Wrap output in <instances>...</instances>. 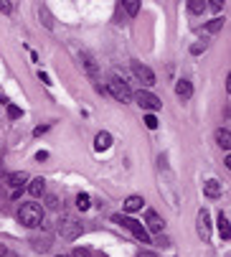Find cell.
Returning a JSON list of instances; mask_svg holds the SVG:
<instances>
[{"instance_id": "obj_22", "label": "cell", "mask_w": 231, "mask_h": 257, "mask_svg": "<svg viewBox=\"0 0 231 257\" xmlns=\"http://www.w3.org/2000/svg\"><path fill=\"white\" fill-rule=\"evenodd\" d=\"M71 257H94V252H92V249H87V247H76Z\"/></svg>"}, {"instance_id": "obj_23", "label": "cell", "mask_w": 231, "mask_h": 257, "mask_svg": "<svg viewBox=\"0 0 231 257\" xmlns=\"http://www.w3.org/2000/svg\"><path fill=\"white\" fill-rule=\"evenodd\" d=\"M145 125H147V130H155L158 127V117L155 115H145Z\"/></svg>"}, {"instance_id": "obj_4", "label": "cell", "mask_w": 231, "mask_h": 257, "mask_svg": "<svg viewBox=\"0 0 231 257\" xmlns=\"http://www.w3.org/2000/svg\"><path fill=\"white\" fill-rule=\"evenodd\" d=\"M109 94L117 99V102H130V99H132V89L127 87V82H122V79H117V77L109 79Z\"/></svg>"}, {"instance_id": "obj_24", "label": "cell", "mask_w": 231, "mask_h": 257, "mask_svg": "<svg viewBox=\"0 0 231 257\" xmlns=\"http://www.w3.org/2000/svg\"><path fill=\"white\" fill-rule=\"evenodd\" d=\"M8 117H11V120H18V117H21V107L8 104Z\"/></svg>"}, {"instance_id": "obj_32", "label": "cell", "mask_w": 231, "mask_h": 257, "mask_svg": "<svg viewBox=\"0 0 231 257\" xmlns=\"http://www.w3.org/2000/svg\"><path fill=\"white\" fill-rule=\"evenodd\" d=\"M94 257H107V254H102V252H97V254H94Z\"/></svg>"}, {"instance_id": "obj_13", "label": "cell", "mask_w": 231, "mask_h": 257, "mask_svg": "<svg viewBox=\"0 0 231 257\" xmlns=\"http://www.w3.org/2000/svg\"><path fill=\"white\" fill-rule=\"evenodd\" d=\"M142 204H145L142 196H127V199H125V211H130V214H132V211H140Z\"/></svg>"}, {"instance_id": "obj_17", "label": "cell", "mask_w": 231, "mask_h": 257, "mask_svg": "<svg viewBox=\"0 0 231 257\" xmlns=\"http://www.w3.org/2000/svg\"><path fill=\"white\" fill-rule=\"evenodd\" d=\"M218 232H221V237H223V239H228V237H231V232H228V216H226L223 211L218 214Z\"/></svg>"}, {"instance_id": "obj_5", "label": "cell", "mask_w": 231, "mask_h": 257, "mask_svg": "<svg viewBox=\"0 0 231 257\" xmlns=\"http://www.w3.org/2000/svg\"><path fill=\"white\" fill-rule=\"evenodd\" d=\"M132 97H135V102H137L142 109H150V112H158V109L163 107V102L152 94V92H142V89H140V92L132 94Z\"/></svg>"}, {"instance_id": "obj_11", "label": "cell", "mask_w": 231, "mask_h": 257, "mask_svg": "<svg viewBox=\"0 0 231 257\" xmlns=\"http://www.w3.org/2000/svg\"><path fill=\"white\" fill-rule=\"evenodd\" d=\"M28 191H31V196H44L46 194V178H33Z\"/></svg>"}, {"instance_id": "obj_29", "label": "cell", "mask_w": 231, "mask_h": 257, "mask_svg": "<svg viewBox=\"0 0 231 257\" xmlns=\"http://www.w3.org/2000/svg\"><path fill=\"white\" fill-rule=\"evenodd\" d=\"M38 77H41V82H44L46 87H51V79H49V74H38Z\"/></svg>"}, {"instance_id": "obj_2", "label": "cell", "mask_w": 231, "mask_h": 257, "mask_svg": "<svg viewBox=\"0 0 231 257\" xmlns=\"http://www.w3.org/2000/svg\"><path fill=\"white\" fill-rule=\"evenodd\" d=\"M59 234H61V239L74 242L76 237L82 234V222H79L74 214H64V216L59 219Z\"/></svg>"}, {"instance_id": "obj_21", "label": "cell", "mask_w": 231, "mask_h": 257, "mask_svg": "<svg viewBox=\"0 0 231 257\" xmlns=\"http://www.w3.org/2000/svg\"><path fill=\"white\" fill-rule=\"evenodd\" d=\"M125 11H127V16H137L140 3H137V0H130V3H125Z\"/></svg>"}, {"instance_id": "obj_14", "label": "cell", "mask_w": 231, "mask_h": 257, "mask_svg": "<svg viewBox=\"0 0 231 257\" xmlns=\"http://www.w3.org/2000/svg\"><path fill=\"white\" fill-rule=\"evenodd\" d=\"M109 145H112V135H109V133H99V135L94 138V148H97V151H107Z\"/></svg>"}, {"instance_id": "obj_30", "label": "cell", "mask_w": 231, "mask_h": 257, "mask_svg": "<svg viewBox=\"0 0 231 257\" xmlns=\"http://www.w3.org/2000/svg\"><path fill=\"white\" fill-rule=\"evenodd\" d=\"M137 257H158V254H155V252H140Z\"/></svg>"}, {"instance_id": "obj_33", "label": "cell", "mask_w": 231, "mask_h": 257, "mask_svg": "<svg viewBox=\"0 0 231 257\" xmlns=\"http://www.w3.org/2000/svg\"><path fill=\"white\" fill-rule=\"evenodd\" d=\"M56 257H69V254H56Z\"/></svg>"}, {"instance_id": "obj_19", "label": "cell", "mask_w": 231, "mask_h": 257, "mask_svg": "<svg viewBox=\"0 0 231 257\" xmlns=\"http://www.w3.org/2000/svg\"><path fill=\"white\" fill-rule=\"evenodd\" d=\"M188 11H190V13H203V11H206V3H203V0H190Z\"/></svg>"}, {"instance_id": "obj_9", "label": "cell", "mask_w": 231, "mask_h": 257, "mask_svg": "<svg viewBox=\"0 0 231 257\" xmlns=\"http://www.w3.org/2000/svg\"><path fill=\"white\" fill-rule=\"evenodd\" d=\"M145 222H147L145 229H150V232H163V227H165V222L158 216V211H152V209L145 214Z\"/></svg>"}, {"instance_id": "obj_6", "label": "cell", "mask_w": 231, "mask_h": 257, "mask_svg": "<svg viewBox=\"0 0 231 257\" xmlns=\"http://www.w3.org/2000/svg\"><path fill=\"white\" fill-rule=\"evenodd\" d=\"M26 181H28V173H23V171H16V173H11V176L6 178V183L11 186V196H13V199L21 196V191H23V186H26Z\"/></svg>"}, {"instance_id": "obj_31", "label": "cell", "mask_w": 231, "mask_h": 257, "mask_svg": "<svg viewBox=\"0 0 231 257\" xmlns=\"http://www.w3.org/2000/svg\"><path fill=\"white\" fill-rule=\"evenodd\" d=\"M0 257H18V254H16V252H11V249H6V252L0 254Z\"/></svg>"}, {"instance_id": "obj_27", "label": "cell", "mask_w": 231, "mask_h": 257, "mask_svg": "<svg viewBox=\"0 0 231 257\" xmlns=\"http://www.w3.org/2000/svg\"><path fill=\"white\" fill-rule=\"evenodd\" d=\"M46 204H49L51 209H59V199H56V196H49V199H46Z\"/></svg>"}, {"instance_id": "obj_7", "label": "cell", "mask_w": 231, "mask_h": 257, "mask_svg": "<svg viewBox=\"0 0 231 257\" xmlns=\"http://www.w3.org/2000/svg\"><path fill=\"white\" fill-rule=\"evenodd\" d=\"M132 74L142 82V87H152V84H155V74H152V69L145 66V64H140V61L132 64Z\"/></svg>"}, {"instance_id": "obj_12", "label": "cell", "mask_w": 231, "mask_h": 257, "mask_svg": "<svg viewBox=\"0 0 231 257\" xmlns=\"http://www.w3.org/2000/svg\"><path fill=\"white\" fill-rule=\"evenodd\" d=\"M203 191H206V196H208V199H218V196H221V186H218V181H213V178H211V181H206V183H203Z\"/></svg>"}, {"instance_id": "obj_15", "label": "cell", "mask_w": 231, "mask_h": 257, "mask_svg": "<svg viewBox=\"0 0 231 257\" xmlns=\"http://www.w3.org/2000/svg\"><path fill=\"white\" fill-rule=\"evenodd\" d=\"M216 140H218V145H221L223 151H228V148H231V133H228L226 127L216 130Z\"/></svg>"}, {"instance_id": "obj_20", "label": "cell", "mask_w": 231, "mask_h": 257, "mask_svg": "<svg viewBox=\"0 0 231 257\" xmlns=\"http://www.w3.org/2000/svg\"><path fill=\"white\" fill-rule=\"evenodd\" d=\"M223 23H226L223 18H213L211 23H206V31H208V33H216V31H221V28H223Z\"/></svg>"}, {"instance_id": "obj_16", "label": "cell", "mask_w": 231, "mask_h": 257, "mask_svg": "<svg viewBox=\"0 0 231 257\" xmlns=\"http://www.w3.org/2000/svg\"><path fill=\"white\" fill-rule=\"evenodd\" d=\"M82 59H84V66H87V71H89V77H92V79H97V77H99V69H97L94 59H92L89 54H82Z\"/></svg>"}, {"instance_id": "obj_8", "label": "cell", "mask_w": 231, "mask_h": 257, "mask_svg": "<svg viewBox=\"0 0 231 257\" xmlns=\"http://www.w3.org/2000/svg\"><path fill=\"white\" fill-rule=\"evenodd\" d=\"M196 222H198V237H201L203 242H208V237H211V216H208V211H206V209H201V211H198Z\"/></svg>"}, {"instance_id": "obj_25", "label": "cell", "mask_w": 231, "mask_h": 257, "mask_svg": "<svg viewBox=\"0 0 231 257\" xmlns=\"http://www.w3.org/2000/svg\"><path fill=\"white\" fill-rule=\"evenodd\" d=\"M201 51H206V44H193L190 46V54H201Z\"/></svg>"}, {"instance_id": "obj_10", "label": "cell", "mask_w": 231, "mask_h": 257, "mask_svg": "<svg viewBox=\"0 0 231 257\" xmlns=\"http://www.w3.org/2000/svg\"><path fill=\"white\" fill-rule=\"evenodd\" d=\"M175 94H178L180 99H190V97H193V87H190V82L180 79V82L175 84Z\"/></svg>"}, {"instance_id": "obj_18", "label": "cell", "mask_w": 231, "mask_h": 257, "mask_svg": "<svg viewBox=\"0 0 231 257\" xmlns=\"http://www.w3.org/2000/svg\"><path fill=\"white\" fill-rule=\"evenodd\" d=\"M89 206H92V199H89V194H79V196H76V209L87 211Z\"/></svg>"}, {"instance_id": "obj_26", "label": "cell", "mask_w": 231, "mask_h": 257, "mask_svg": "<svg viewBox=\"0 0 231 257\" xmlns=\"http://www.w3.org/2000/svg\"><path fill=\"white\" fill-rule=\"evenodd\" d=\"M11 11H13V6L6 3V0H0V13H11Z\"/></svg>"}, {"instance_id": "obj_28", "label": "cell", "mask_w": 231, "mask_h": 257, "mask_svg": "<svg viewBox=\"0 0 231 257\" xmlns=\"http://www.w3.org/2000/svg\"><path fill=\"white\" fill-rule=\"evenodd\" d=\"M46 130H49V125H41V127H36V130H33V135H36V138H41Z\"/></svg>"}, {"instance_id": "obj_1", "label": "cell", "mask_w": 231, "mask_h": 257, "mask_svg": "<svg viewBox=\"0 0 231 257\" xmlns=\"http://www.w3.org/2000/svg\"><path fill=\"white\" fill-rule=\"evenodd\" d=\"M18 222L23 224V227H38L44 222V206L41 204H36V201H28V204H23L21 206V211H18Z\"/></svg>"}, {"instance_id": "obj_3", "label": "cell", "mask_w": 231, "mask_h": 257, "mask_svg": "<svg viewBox=\"0 0 231 257\" xmlns=\"http://www.w3.org/2000/svg\"><path fill=\"white\" fill-rule=\"evenodd\" d=\"M114 222H120L127 232H132V237L137 239V242H142V244H150V232L145 229V224H140V222H135V219H130V216H112Z\"/></svg>"}]
</instances>
